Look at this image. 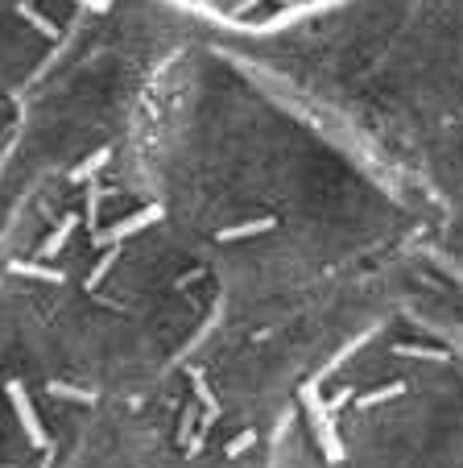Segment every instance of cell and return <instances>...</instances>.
<instances>
[{"instance_id":"obj_1","label":"cell","mask_w":463,"mask_h":468,"mask_svg":"<svg viewBox=\"0 0 463 468\" xmlns=\"http://www.w3.org/2000/svg\"><path fill=\"white\" fill-rule=\"evenodd\" d=\"M124 166L216 282L340 270L426 224L414 183L352 124L216 46L145 80Z\"/></svg>"},{"instance_id":"obj_2","label":"cell","mask_w":463,"mask_h":468,"mask_svg":"<svg viewBox=\"0 0 463 468\" xmlns=\"http://www.w3.org/2000/svg\"><path fill=\"white\" fill-rule=\"evenodd\" d=\"M216 286L124 154L83 162L46 178L0 240V348L42 394L121 381L170 353Z\"/></svg>"},{"instance_id":"obj_3","label":"cell","mask_w":463,"mask_h":468,"mask_svg":"<svg viewBox=\"0 0 463 468\" xmlns=\"http://www.w3.org/2000/svg\"><path fill=\"white\" fill-rule=\"evenodd\" d=\"M265 468H463V319L389 311L298 381Z\"/></svg>"},{"instance_id":"obj_4","label":"cell","mask_w":463,"mask_h":468,"mask_svg":"<svg viewBox=\"0 0 463 468\" xmlns=\"http://www.w3.org/2000/svg\"><path fill=\"white\" fill-rule=\"evenodd\" d=\"M67 29V0H0V108H17Z\"/></svg>"},{"instance_id":"obj_5","label":"cell","mask_w":463,"mask_h":468,"mask_svg":"<svg viewBox=\"0 0 463 468\" xmlns=\"http://www.w3.org/2000/svg\"><path fill=\"white\" fill-rule=\"evenodd\" d=\"M54 427L46 394L0 348V468H50Z\"/></svg>"},{"instance_id":"obj_6","label":"cell","mask_w":463,"mask_h":468,"mask_svg":"<svg viewBox=\"0 0 463 468\" xmlns=\"http://www.w3.org/2000/svg\"><path fill=\"white\" fill-rule=\"evenodd\" d=\"M170 9H183L199 21L224 29H245V34H265V29H286L294 21L319 17L340 0H162Z\"/></svg>"},{"instance_id":"obj_7","label":"cell","mask_w":463,"mask_h":468,"mask_svg":"<svg viewBox=\"0 0 463 468\" xmlns=\"http://www.w3.org/2000/svg\"><path fill=\"white\" fill-rule=\"evenodd\" d=\"M9 116H13V108H0V150H5V133H9Z\"/></svg>"}]
</instances>
